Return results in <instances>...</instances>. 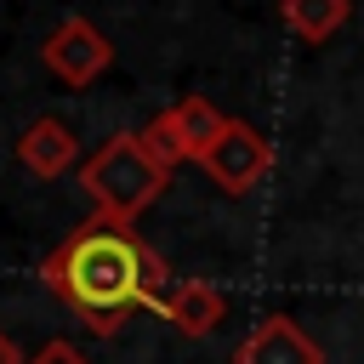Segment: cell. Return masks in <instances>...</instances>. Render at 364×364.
<instances>
[{
    "label": "cell",
    "instance_id": "1",
    "mask_svg": "<svg viewBox=\"0 0 364 364\" xmlns=\"http://www.w3.org/2000/svg\"><path fill=\"white\" fill-rule=\"evenodd\" d=\"M46 290L63 296L68 313H80L97 336H114L125 324V313L136 307H154L165 301L171 290V267L159 262V250L131 228V222H114V216H91L80 222L40 267Z\"/></svg>",
    "mask_w": 364,
    "mask_h": 364
},
{
    "label": "cell",
    "instance_id": "10",
    "mask_svg": "<svg viewBox=\"0 0 364 364\" xmlns=\"http://www.w3.org/2000/svg\"><path fill=\"white\" fill-rule=\"evenodd\" d=\"M142 142H148V154H154L165 171H176V165L188 159V142H182V131H176L171 108H165V114H154V119L142 125Z\"/></svg>",
    "mask_w": 364,
    "mask_h": 364
},
{
    "label": "cell",
    "instance_id": "2",
    "mask_svg": "<svg viewBox=\"0 0 364 364\" xmlns=\"http://www.w3.org/2000/svg\"><path fill=\"white\" fill-rule=\"evenodd\" d=\"M171 171L148 154L142 131H119L108 136L85 165H80V188L85 199L97 205V216H114V222H136L159 193H165Z\"/></svg>",
    "mask_w": 364,
    "mask_h": 364
},
{
    "label": "cell",
    "instance_id": "7",
    "mask_svg": "<svg viewBox=\"0 0 364 364\" xmlns=\"http://www.w3.org/2000/svg\"><path fill=\"white\" fill-rule=\"evenodd\" d=\"M159 318L171 324V330H182V336H210L222 318H228V296L210 284V279H182V284H171L165 290V301H159Z\"/></svg>",
    "mask_w": 364,
    "mask_h": 364
},
{
    "label": "cell",
    "instance_id": "12",
    "mask_svg": "<svg viewBox=\"0 0 364 364\" xmlns=\"http://www.w3.org/2000/svg\"><path fill=\"white\" fill-rule=\"evenodd\" d=\"M0 364H23V353H17V341L0 330Z\"/></svg>",
    "mask_w": 364,
    "mask_h": 364
},
{
    "label": "cell",
    "instance_id": "8",
    "mask_svg": "<svg viewBox=\"0 0 364 364\" xmlns=\"http://www.w3.org/2000/svg\"><path fill=\"white\" fill-rule=\"evenodd\" d=\"M347 11H353V0H284V23L307 46H324L330 34H341Z\"/></svg>",
    "mask_w": 364,
    "mask_h": 364
},
{
    "label": "cell",
    "instance_id": "11",
    "mask_svg": "<svg viewBox=\"0 0 364 364\" xmlns=\"http://www.w3.org/2000/svg\"><path fill=\"white\" fill-rule=\"evenodd\" d=\"M23 364H91V358H85V353H80L74 341H63V336H57V341H46L40 353H28Z\"/></svg>",
    "mask_w": 364,
    "mask_h": 364
},
{
    "label": "cell",
    "instance_id": "9",
    "mask_svg": "<svg viewBox=\"0 0 364 364\" xmlns=\"http://www.w3.org/2000/svg\"><path fill=\"white\" fill-rule=\"evenodd\" d=\"M171 119H176V131H182V142H188V159H199V154L228 131V114H222L210 97H182V102H171Z\"/></svg>",
    "mask_w": 364,
    "mask_h": 364
},
{
    "label": "cell",
    "instance_id": "5",
    "mask_svg": "<svg viewBox=\"0 0 364 364\" xmlns=\"http://www.w3.org/2000/svg\"><path fill=\"white\" fill-rule=\"evenodd\" d=\"M233 364H324V347L284 313L256 318L245 330V341L233 347Z\"/></svg>",
    "mask_w": 364,
    "mask_h": 364
},
{
    "label": "cell",
    "instance_id": "4",
    "mask_svg": "<svg viewBox=\"0 0 364 364\" xmlns=\"http://www.w3.org/2000/svg\"><path fill=\"white\" fill-rule=\"evenodd\" d=\"M40 63H46V68H51L63 85H91L97 74H108L114 46H108V34H102L91 17H63V23L46 34Z\"/></svg>",
    "mask_w": 364,
    "mask_h": 364
},
{
    "label": "cell",
    "instance_id": "3",
    "mask_svg": "<svg viewBox=\"0 0 364 364\" xmlns=\"http://www.w3.org/2000/svg\"><path fill=\"white\" fill-rule=\"evenodd\" d=\"M199 165H205V176L222 188V193H250L267 171H273V142L256 131V125H245V119H228V131L199 154Z\"/></svg>",
    "mask_w": 364,
    "mask_h": 364
},
{
    "label": "cell",
    "instance_id": "6",
    "mask_svg": "<svg viewBox=\"0 0 364 364\" xmlns=\"http://www.w3.org/2000/svg\"><path fill=\"white\" fill-rule=\"evenodd\" d=\"M17 165H23L28 176H40V182L68 176V171L80 165V136H74L63 119L40 114V119H28V131L17 136Z\"/></svg>",
    "mask_w": 364,
    "mask_h": 364
}]
</instances>
